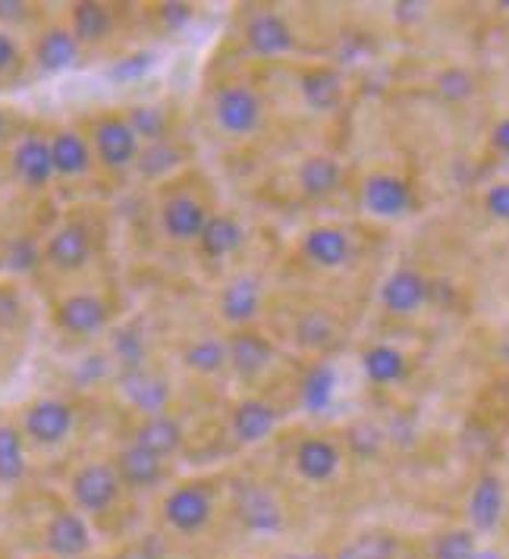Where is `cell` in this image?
Here are the masks:
<instances>
[{
    "mask_svg": "<svg viewBox=\"0 0 509 559\" xmlns=\"http://www.w3.org/2000/svg\"><path fill=\"white\" fill-rule=\"evenodd\" d=\"M16 60H20V48H16V41H13V35L0 28V73L13 70Z\"/></svg>",
    "mask_w": 509,
    "mask_h": 559,
    "instance_id": "obj_45",
    "label": "cell"
},
{
    "mask_svg": "<svg viewBox=\"0 0 509 559\" xmlns=\"http://www.w3.org/2000/svg\"><path fill=\"white\" fill-rule=\"evenodd\" d=\"M79 41L73 38L70 28L54 26L48 32H42L38 45H35V63L45 73H63L76 63Z\"/></svg>",
    "mask_w": 509,
    "mask_h": 559,
    "instance_id": "obj_24",
    "label": "cell"
},
{
    "mask_svg": "<svg viewBox=\"0 0 509 559\" xmlns=\"http://www.w3.org/2000/svg\"><path fill=\"white\" fill-rule=\"evenodd\" d=\"M51 164L57 177H82L92 167V145L76 129H60L51 142Z\"/></svg>",
    "mask_w": 509,
    "mask_h": 559,
    "instance_id": "obj_21",
    "label": "cell"
},
{
    "mask_svg": "<svg viewBox=\"0 0 509 559\" xmlns=\"http://www.w3.org/2000/svg\"><path fill=\"white\" fill-rule=\"evenodd\" d=\"M333 396H336V368L321 361L308 371L299 386V403L311 415H321L333 406Z\"/></svg>",
    "mask_w": 509,
    "mask_h": 559,
    "instance_id": "obj_29",
    "label": "cell"
},
{
    "mask_svg": "<svg viewBox=\"0 0 509 559\" xmlns=\"http://www.w3.org/2000/svg\"><path fill=\"white\" fill-rule=\"evenodd\" d=\"M95 157L107 170H127L139 157V135L132 132L127 117H102L92 129Z\"/></svg>",
    "mask_w": 509,
    "mask_h": 559,
    "instance_id": "obj_2",
    "label": "cell"
},
{
    "mask_svg": "<svg viewBox=\"0 0 509 559\" xmlns=\"http://www.w3.org/2000/svg\"><path fill=\"white\" fill-rule=\"evenodd\" d=\"M362 202L375 217H403L412 207V189L406 179L393 174H375L362 186Z\"/></svg>",
    "mask_w": 509,
    "mask_h": 559,
    "instance_id": "obj_9",
    "label": "cell"
},
{
    "mask_svg": "<svg viewBox=\"0 0 509 559\" xmlns=\"http://www.w3.org/2000/svg\"><path fill=\"white\" fill-rule=\"evenodd\" d=\"M110 28H114V16H110V10L104 3L82 0L70 13V32H73L79 45H98L110 35Z\"/></svg>",
    "mask_w": 509,
    "mask_h": 559,
    "instance_id": "obj_28",
    "label": "cell"
},
{
    "mask_svg": "<svg viewBox=\"0 0 509 559\" xmlns=\"http://www.w3.org/2000/svg\"><path fill=\"white\" fill-rule=\"evenodd\" d=\"M154 57L149 51L142 53H129L123 57L117 67H110V79H117V82H135V79H142L149 70H152Z\"/></svg>",
    "mask_w": 509,
    "mask_h": 559,
    "instance_id": "obj_40",
    "label": "cell"
},
{
    "mask_svg": "<svg viewBox=\"0 0 509 559\" xmlns=\"http://www.w3.org/2000/svg\"><path fill=\"white\" fill-rule=\"evenodd\" d=\"M13 174L26 189H45L54 177L51 145L42 135H26L13 148Z\"/></svg>",
    "mask_w": 509,
    "mask_h": 559,
    "instance_id": "obj_15",
    "label": "cell"
},
{
    "mask_svg": "<svg viewBox=\"0 0 509 559\" xmlns=\"http://www.w3.org/2000/svg\"><path fill=\"white\" fill-rule=\"evenodd\" d=\"M303 252L318 267H343L350 261V236L336 227L308 229L303 239Z\"/></svg>",
    "mask_w": 509,
    "mask_h": 559,
    "instance_id": "obj_22",
    "label": "cell"
},
{
    "mask_svg": "<svg viewBox=\"0 0 509 559\" xmlns=\"http://www.w3.org/2000/svg\"><path fill=\"white\" fill-rule=\"evenodd\" d=\"M179 160H182V152H179V148L167 145V142H154V145L139 148L135 167H139V174H142V177L157 179V177H164L167 170H174Z\"/></svg>",
    "mask_w": 509,
    "mask_h": 559,
    "instance_id": "obj_35",
    "label": "cell"
},
{
    "mask_svg": "<svg viewBox=\"0 0 509 559\" xmlns=\"http://www.w3.org/2000/svg\"><path fill=\"white\" fill-rule=\"evenodd\" d=\"M0 20H7V23L26 20V3H20V0H0Z\"/></svg>",
    "mask_w": 509,
    "mask_h": 559,
    "instance_id": "obj_46",
    "label": "cell"
},
{
    "mask_svg": "<svg viewBox=\"0 0 509 559\" xmlns=\"http://www.w3.org/2000/svg\"><path fill=\"white\" fill-rule=\"evenodd\" d=\"M45 547L60 559H76L88 554L92 547L88 522L79 512H57L45 528Z\"/></svg>",
    "mask_w": 509,
    "mask_h": 559,
    "instance_id": "obj_14",
    "label": "cell"
},
{
    "mask_svg": "<svg viewBox=\"0 0 509 559\" xmlns=\"http://www.w3.org/2000/svg\"><path fill=\"white\" fill-rule=\"evenodd\" d=\"M500 358H504V361H509V331H507V336H504V346H500Z\"/></svg>",
    "mask_w": 509,
    "mask_h": 559,
    "instance_id": "obj_49",
    "label": "cell"
},
{
    "mask_svg": "<svg viewBox=\"0 0 509 559\" xmlns=\"http://www.w3.org/2000/svg\"><path fill=\"white\" fill-rule=\"evenodd\" d=\"M38 261H42V249L35 246V239H28V236H20L13 246H10V252H7V267L10 271H16V274H28V271H35L38 267Z\"/></svg>",
    "mask_w": 509,
    "mask_h": 559,
    "instance_id": "obj_39",
    "label": "cell"
},
{
    "mask_svg": "<svg viewBox=\"0 0 509 559\" xmlns=\"http://www.w3.org/2000/svg\"><path fill=\"white\" fill-rule=\"evenodd\" d=\"M362 368H365V378L378 383V386L400 383L406 378V356L400 349L387 346V343H378L362 356Z\"/></svg>",
    "mask_w": 509,
    "mask_h": 559,
    "instance_id": "obj_30",
    "label": "cell"
},
{
    "mask_svg": "<svg viewBox=\"0 0 509 559\" xmlns=\"http://www.w3.org/2000/svg\"><path fill=\"white\" fill-rule=\"evenodd\" d=\"M296 179H299L303 195H308V199H328V195H333L340 189L343 167L333 157H328V154H315V157L303 160Z\"/></svg>",
    "mask_w": 509,
    "mask_h": 559,
    "instance_id": "obj_27",
    "label": "cell"
},
{
    "mask_svg": "<svg viewBox=\"0 0 509 559\" xmlns=\"http://www.w3.org/2000/svg\"><path fill=\"white\" fill-rule=\"evenodd\" d=\"M127 123L132 127V132L139 135V142H167V127H170V120H167V114L157 107V104H135V107H129L127 114Z\"/></svg>",
    "mask_w": 509,
    "mask_h": 559,
    "instance_id": "obj_34",
    "label": "cell"
},
{
    "mask_svg": "<svg viewBox=\"0 0 509 559\" xmlns=\"http://www.w3.org/2000/svg\"><path fill=\"white\" fill-rule=\"evenodd\" d=\"M117 478L127 487H135V490H149L154 484L164 478V459L152 456L149 450L142 447H127L120 456H117Z\"/></svg>",
    "mask_w": 509,
    "mask_h": 559,
    "instance_id": "obj_25",
    "label": "cell"
},
{
    "mask_svg": "<svg viewBox=\"0 0 509 559\" xmlns=\"http://www.w3.org/2000/svg\"><path fill=\"white\" fill-rule=\"evenodd\" d=\"M469 559H504L497 550H475Z\"/></svg>",
    "mask_w": 509,
    "mask_h": 559,
    "instance_id": "obj_48",
    "label": "cell"
},
{
    "mask_svg": "<svg viewBox=\"0 0 509 559\" xmlns=\"http://www.w3.org/2000/svg\"><path fill=\"white\" fill-rule=\"evenodd\" d=\"M114 356L123 365V371H139L145 365V343L132 331H120L114 336Z\"/></svg>",
    "mask_w": 509,
    "mask_h": 559,
    "instance_id": "obj_37",
    "label": "cell"
},
{
    "mask_svg": "<svg viewBox=\"0 0 509 559\" xmlns=\"http://www.w3.org/2000/svg\"><path fill=\"white\" fill-rule=\"evenodd\" d=\"M340 468V450L324 437H308L296 447V472L311 484L331 481Z\"/></svg>",
    "mask_w": 509,
    "mask_h": 559,
    "instance_id": "obj_20",
    "label": "cell"
},
{
    "mask_svg": "<svg viewBox=\"0 0 509 559\" xmlns=\"http://www.w3.org/2000/svg\"><path fill=\"white\" fill-rule=\"evenodd\" d=\"M236 519L254 534H271L283 525V512L274 493L261 484H242L236 490Z\"/></svg>",
    "mask_w": 509,
    "mask_h": 559,
    "instance_id": "obj_8",
    "label": "cell"
},
{
    "mask_svg": "<svg viewBox=\"0 0 509 559\" xmlns=\"http://www.w3.org/2000/svg\"><path fill=\"white\" fill-rule=\"evenodd\" d=\"M246 45L258 57H281V53L293 51L296 35H293V28H289V23L283 20L281 13L261 10V13H254L252 20L246 23Z\"/></svg>",
    "mask_w": 509,
    "mask_h": 559,
    "instance_id": "obj_11",
    "label": "cell"
},
{
    "mask_svg": "<svg viewBox=\"0 0 509 559\" xmlns=\"http://www.w3.org/2000/svg\"><path fill=\"white\" fill-rule=\"evenodd\" d=\"M274 361V346L268 336L254 331H236L227 340V365L239 378H258Z\"/></svg>",
    "mask_w": 509,
    "mask_h": 559,
    "instance_id": "obj_13",
    "label": "cell"
},
{
    "mask_svg": "<svg viewBox=\"0 0 509 559\" xmlns=\"http://www.w3.org/2000/svg\"><path fill=\"white\" fill-rule=\"evenodd\" d=\"M3 132H7V117H3V110H0V139H3Z\"/></svg>",
    "mask_w": 509,
    "mask_h": 559,
    "instance_id": "obj_50",
    "label": "cell"
},
{
    "mask_svg": "<svg viewBox=\"0 0 509 559\" xmlns=\"http://www.w3.org/2000/svg\"><path fill=\"white\" fill-rule=\"evenodd\" d=\"M110 321V311L107 302L92 296V293H73L67 299H60L54 308V324L63 333H73V336H92V333H102Z\"/></svg>",
    "mask_w": 509,
    "mask_h": 559,
    "instance_id": "obj_5",
    "label": "cell"
},
{
    "mask_svg": "<svg viewBox=\"0 0 509 559\" xmlns=\"http://www.w3.org/2000/svg\"><path fill=\"white\" fill-rule=\"evenodd\" d=\"M475 550H478V547H475V534L465 532V528L440 534L431 547L434 559H469Z\"/></svg>",
    "mask_w": 509,
    "mask_h": 559,
    "instance_id": "obj_36",
    "label": "cell"
},
{
    "mask_svg": "<svg viewBox=\"0 0 509 559\" xmlns=\"http://www.w3.org/2000/svg\"><path fill=\"white\" fill-rule=\"evenodd\" d=\"M26 475L23 433L13 425H0V484H16Z\"/></svg>",
    "mask_w": 509,
    "mask_h": 559,
    "instance_id": "obj_33",
    "label": "cell"
},
{
    "mask_svg": "<svg viewBox=\"0 0 509 559\" xmlns=\"http://www.w3.org/2000/svg\"><path fill=\"white\" fill-rule=\"evenodd\" d=\"M214 123L233 139L252 135L261 123V98L249 85L229 82L224 88H217V95H214Z\"/></svg>",
    "mask_w": 509,
    "mask_h": 559,
    "instance_id": "obj_1",
    "label": "cell"
},
{
    "mask_svg": "<svg viewBox=\"0 0 509 559\" xmlns=\"http://www.w3.org/2000/svg\"><path fill=\"white\" fill-rule=\"evenodd\" d=\"M261 308V283L249 274L233 277L221 293V318L233 328H246Z\"/></svg>",
    "mask_w": 509,
    "mask_h": 559,
    "instance_id": "obj_19",
    "label": "cell"
},
{
    "mask_svg": "<svg viewBox=\"0 0 509 559\" xmlns=\"http://www.w3.org/2000/svg\"><path fill=\"white\" fill-rule=\"evenodd\" d=\"M164 519L182 534L202 532L211 522V497L199 484H179L164 500Z\"/></svg>",
    "mask_w": 509,
    "mask_h": 559,
    "instance_id": "obj_6",
    "label": "cell"
},
{
    "mask_svg": "<svg viewBox=\"0 0 509 559\" xmlns=\"http://www.w3.org/2000/svg\"><path fill=\"white\" fill-rule=\"evenodd\" d=\"M390 554V540L383 537H358L356 544H350L336 559H387Z\"/></svg>",
    "mask_w": 509,
    "mask_h": 559,
    "instance_id": "obj_42",
    "label": "cell"
},
{
    "mask_svg": "<svg viewBox=\"0 0 509 559\" xmlns=\"http://www.w3.org/2000/svg\"><path fill=\"white\" fill-rule=\"evenodd\" d=\"M132 443L142 447V450H149L152 456L167 459L174 456L179 447H182V428H179L177 418L167 415V412H164V415H149V418L139 425Z\"/></svg>",
    "mask_w": 509,
    "mask_h": 559,
    "instance_id": "obj_23",
    "label": "cell"
},
{
    "mask_svg": "<svg viewBox=\"0 0 509 559\" xmlns=\"http://www.w3.org/2000/svg\"><path fill=\"white\" fill-rule=\"evenodd\" d=\"M286 559H328V557H315V554H303V557H286Z\"/></svg>",
    "mask_w": 509,
    "mask_h": 559,
    "instance_id": "obj_51",
    "label": "cell"
},
{
    "mask_svg": "<svg viewBox=\"0 0 509 559\" xmlns=\"http://www.w3.org/2000/svg\"><path fill=\"white\" fill-rule=\"evenodd\" d=\"M157 16L167 28H182L192 20V7L189 3H161Z\"/></svg>",
    "mask_w": 509,
    "mask_h": 559,
    "instance_id": "obj_44",
    "label": "cell"
},
{
    "mask_svg": "<svg viewBox=\"0 0 509 559\" xmlns=\"http://www.w3.org/2000/svg\"><path fill=\"white\" fill-rule=\"evenodd\" d=\"M120 390L132 406L149 415H164V408L170 403V383L157 378L152 371L139 368V371H123L120 374Z\"/></svg>",
    "mask_w": 509,
    "mask_h": 559,
    "instance_id": "obj_17",
    "label": "cell"
},
{
    "mask_svg": "<svg viewBox=\"0 0 509 559\" xmlns=\"http://www.w3.org/2000/svg\"><path fill=\"white\" fill-rule=\"evenodd\" d=\"M182 365L199 374H221L227 368V343L217 336H202L182 349Z\"/></svg>",
    "mask_w": 509,
    "mask_h": 559,
    "instance_id": "obj_32",
    "label": "cell"
},
{
    "mask_svg": "<svg viewBox=\"0 0 509 559\" xmlns=\"http://www.w3.org/2000/svg\"><path fill=\"white\" fill-rule=\"evenodd\" d=\"M428 289H431L428 280L422 277L418 271L400 267V271H393L390 277L383 280L381 306L396 318H409L428 302Z\"/></svg>",
    "mask_w": 509,
    "mask_h": 559,
    "instance_id": "obj_10",
    "label": "cell"
},
{
    "mask_svg": "<svg viewBox=\"0 0 509 559\" xmlns=\"http://www.w3.org/2000/svg\"><path fill=\"white\" fill-rule=\"evenodd\" d=\"M42 254H45V261L51 264L54 271L73 274V271H82L92 261V236L82 224H63L48 236Z\"/></svg>",
    "mask_w": 509,
    "mask_h": 559,
    "instance_id": "obj_7",
    "label": "cell"
},
{
    "mask_svg": "<svg viewBox=\"0 0 509 559\" xmlns=\"http://www.w3.org/2000/svg\"><path fill=\"white\" fill-rule=\"evenodd\" d=\"M328 340H331V321L324 314L311 311V314H306L299 321V343H306V346H324Z\"/></svg>",
    "mask_w": 509,
    "mask_h": 559,
    "instance_id": "obj_41",
    "label": "cell"
},
{
    "mask_svg": "<svg viewBox=\"0 0 509 559\" xmlns=\"http://www.w3.org/2000/svg\"><path fill=\"white\" fill-rule=\"evenodd\" d=\"M437 92H440L447 102H465V98H472V92H475V79L469 76L465 70H459V67H450V70H443V73L437 76Z\"/></svg>",
    "mask_w": 509,
    "mask_h": 559,
    "instance_id": "obj_38",
    "label": "cell"
},
{
    "mask_svg": "<svg viewBox=\"0 0 509 559\" xmlns=\"http://www.w3.org/2000/svg\"><path fill=\"white\" fill-rule=\"evenodd\" d=\"M299 88H303V98L311 110H333L343 98V79L333 70H308Z\"/></svg>",
    "mask_w": 509,
    "mask_h": 559,
    "instance_id": "obj_31",
    "label": "cell"
},
{
    "mask_svg": "<svg viewBox=\"0 0 509 559\" xmlns=\"http://www.w3.org/2000/svg\"><path fill=\"white\" fill-rule=\"evenodd\" d=\"M73 421H76L73 406H67L63 400H38L23 415V431L38 447H57L70 437Z\"/></svg>",
    "mask_w": 509,
    "mask_h": 559,
    "instance_id": "obj_4",
    "label": "cell"
},
{
    "mask_svg": "<svg viewBox=\"0 0 509 559\" xmlns=\"http://www.w3.org/2000/svg\"><path fill=\"white\" fill-rule=\"evenodd\" d=\"M242 239H246L242 224L229 214H217V217H208L202 236H199V249H202L204 258L221 261V258L236 252L242 246Z\"/></svg>",
    "mask_w": 509,
    "mask_h": 559,
    "instance_id": "obj_26",
    "label": "cell"
},
{
    "mask_svg": "<svg viewBox=\"0 0 509 559\" xmlns=\"http://www.w3.org/2000/svg\"><path fill=\"white\" fill-rule=\"evenodd\" d=\"M70 493H73V503L82 512H104L117 503L120 497V478H117V468L107 465V462H88L82 465L73 481H70Z\"/></svg>",
    "mask_w": 509,
    "mask_h": 559,
    "instance_id": "obj_3",
    "label": "cell"
},
{
    "mask_svg": "<svg viewBox=\"0 0 509 559\" xmlns=\"http://www.w3.org/2000/svg\"><path fill=\"white\" fill-rule=\"evenodd\" d=\"M208 217H211L208 207L192 195H174L161 207V227L174 242H192V239L199 242Z\"/></svg>",
    "mask_w": 509,
    "mask_h": 559,
    "instance_id": "obj_12",
    "label": "cell"
},
{
    "mask_svg": "<svg viewBox=\"0 0 509 559\" xmlns=\"http://www.w3.org/2000/svg\"><path fill=\"white\" fill-rule=\"evenodd\" d=\"M484 211H487L494 221L509 224V182H497V186L487 189V195H484Z\"/></svg>",
    "mask_w": 509,
    "mask_h": 559,
    "instance_id": "obj_43",
    "label": "cell"
},
{
    "mask_svg": "<svg viewBox=\"0 0 509 559\" xmlns=\"http://www.w3.org/2000/svg\"><path fill=\"white\" fill-rule=\"evenodd\" d=\"M490 142H494V148H497V152L507 154L509 157V117L494 127V132H490Z\"/></svg>",
    "mask_w": 509,
    "mask_h": 559,
    "instance_id": "obj_47",
    "label": "cell"
},
{
    "mask_svg": "<svg viewBox=\"0 0 509 559\" xmlns=\"http://www.w3.org/2000/svg\"><path fill=\"white\" fill-rule=\"evenodd\" d=\"M504 503H507V493H504V481L497 475H482L478 484L472 487V497H469V522L475 532H494L504 519Z\"/></svg>",
    "mask_w": 509,
    "mask_h": 559,
    "instance_id": "obj_18",
    "label": "cell"
},
{
    "mask_svg": "<svg viewBox=\"0 0 509 559\" xmlns=\"http://www.w3.org/2000/svg\"><path fill=\"white\" fill-rule=\"evenodd\" d=\"M229 428L233 437L242 443V447H254L261 440H268L274 428H277V408L264 400H242L239 406L233 408V418H229Z\"/></svg>",
    "mask_w": 509,
    "mask_h": 559,
    "instance_id": "obj_16",
    "label": "cell"
}]
</instances>
